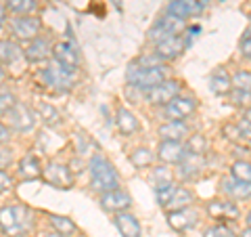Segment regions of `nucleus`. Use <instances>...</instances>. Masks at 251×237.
<instances>
[{"mask_svg": "<svg viewBox=\"0 0 251 237\" xmlns=\"http://www.w3.org/2000/svg\"><path fill=\"white\" fill-rule=\"evenodd\" d=\"M9 141H11V128L6 124L0 122V145L9 143Z\"/></svg>", "mask_w": 251, "mask_h": 237, "instance_id": "c03bdc74", "label": "nucleus"}, {"mask_svg": "<svg viewBox=\"0 0 251 237\" xmlns=\"http://www.w3.org/2000/svg\"><path fill=\"white\" fill-rule=\"evenodd\" d=\"M4 78V69H2V65H0V80Z\"/></svg>", "mask_w": 251, "mask_h": 237, "instance_id": "8fccbe9b", "label": "nucleus"}, {"mask_svg": "<svg viewBox=\"0 0 251 237\" xmlns=\"http://www.w3.org/2000/svg\"><path fill=\"white\" fill-rule=\"evenodd\" d=\"M184 155L186 147L182 145V141H161L159 147H157V157L163 164H180Z\"/></svg>", "mask_w": 251, "mask_h": 237, "instance_id": "2eb2a0df", "label": "nucleus"}, {"mask_svg": "<svg viewBox=\"0 0 251 237\" xmlns=\"http://www.w3.org/2000/svg\"><path fill=\"white\" fill-rule=\"evenodd\" d=\"M49 218H50L52 229H54L57 233H61L63 237H72V235H75V233H77V227H75V223H74L72 218H67V216H59V214H50Z\"/></svg>", "mask_w": 251, "mask_h": 237, "instance_id": "a878e982", "label": "nucleus"}, {"mask_svg": "<svg viewBox=\"0 0 251 237\" xmlns=\"http://www.w3.org/2000/svg\"><path fill=\"white\" fill-rule=\"evenodd\" d=\"M195 109H197V101L193 97H176L168 105H163V116L168 120H186L195 114Z\"/></svg>", "mask_w": 251, "mask_h": 237, "instance_id": "9b49d317", "label": "nucleus"}, {"mask_svg": "<svg viewBox=\"0 0 251 237\" xmlns=\"http://www.w3.org/2000/svg\"><path fill=\"white\" fill-rule=\"evenodd\" d=\"M36 112L40 116V120L46 124V126H57L61 124V114L57 107H52L50 103H38L36 105Z\"/></svg>", "mask_w": 251, "mask_h": 237, "instance_id": "cd10ccee", "label": "nucleus"}, {"mask_svg": "<svg viewBox=\"0 0 251 237\" xmlns=\"http://www.w3.org/2000/svg\"><path fill=\"white\" fill-rule=\"evenodd\" d=\"M4 6L6 11L15 15H31L36 11L38 2L36 0H4Z\"/></svg>", "mask_w": 251, "mask_h": 237, "instance_id": "c85d7f7f", "label": "nucleus"}, {"mask_svg": "<svg viewBox=\"0 0 251 237\" xmlns=\"http://www.w3.org/2000/svg\"><path fill=\"white\" fill-rule=\"evenodd\" d=\"M113 220L122 237H143V227H140L138 218L134 214H130V212H117Z\"/></svg>", "mask_w": 251, "mask_h": 237, "instance_id": "a211bd4d", "label": "nucleus"}, {"mask_svg": "<svg viewBox=\"0 0 251 237\" xmlns=\"http://www.w3.org/2000/svg\"><path fill=\"white\" fill-rule=\"evenodd\" d=\"M224 137H228L232 143H241V141H243V134H241L239 124H226V126H224Z\"/></svg>", "mask_w": 251, "mask_h": 237, "instance_id": "4c0bfd02", "label": "nucleus"}, {"mask_svg": "<svg viewBox=\"0 0 251 237\" xmlns=\"http://www.w3.org/2000/svg\"><path fill=\"white\" fill-rule=\"evenodd\" d=\"M151 180L155 187H161V185H168V183H174V175L168 166H157L151 172Z\"/></svg>", "mask_w": 251, "mask_h": 237, "instance_id": "473e14b6", "label": "nucleus"}, {"mask_svg": "<svg viewBox=\"0 0 251 237\" xmlns=\"http://www.w3.org/2000/svg\"><path fill=\"white\" fill-rule=\"evenodd\" d=\"M230 99H232V103L243 105V103H247V101H251V90H239V89H232V90H230Z\"/></svg>", "mask_w": 251, "mask_h": 237, "instance_id": "ea45409f", "label": "nucleus"}, {"mask_svg": "<svg viewBox=\"0 0 251 237\" xmlns=\"http://www.w3.org/2000/svg\"><path fill=\"white\" fill-rule=\"evenodd\" d=\"M15 103H17V101H15V94L4 90V89H0V116H4Z\"/></svg>", "mask_w": 251, "mask_h": 237, "instance_id": "e433bc0d", "label": "nucleus"}, {"mask_svg": "<svg viewBox=\"0 0 251 237\" xmlns=\"http://www.w3.org/2000/svg\"><path fill=\"white\" fill-rule=\"evenodd\" d=\"M9 28L17 40L29 42V40H34V38L40 36L42 21H40V17H34V15H17L15 19H11Z\"/></svg>", "mask_w": 251, "mask_h": 237, "instance_id": "0eeeda50", "label": "nucleus"}, {"mask_svg": "<svg viewBox=\"0 0 251 237\" xmlns=\"http://www.w3.org/2000/svg\"><path fill=\"white\" fill-rule=\"evenodd\" d=\"M178 191V185L176 183H168V185H161V187H155V197H157V204L161 208H166L168 204L172 202V197Z\"/></svg>", "mask_w": 251, "mask_h": 237, "instance_id": "7c9ffc66", "label": "nucleus"}, {"mask_svg": "<svg viewBox=\"0 0 251 237\" xmlns=\"http://www.w3.org/2000/svg\"><path fill=\"white\" fill-rule=\"evenodd\" d=\"M203 168H205V160H203V153H195V151H186V155L182 157V162L178 164L180 177L186 178V180L195 178Z\"/></svg>", "mask_w": 251, "mask_h": 237, "instance_id": "f3484780", "label": "nucleus"}, {"mask_svg": "<svg viewBox=\"0 0 251 237\" xmlns=\"http://www.w3.org/2000/svg\"><path fill=\"white\" fill-rule=\"evenodd\" d=\"M230 175L234 178H239V180H247V183H251V162H245V160L234 162L232 168H230Z\"/></svg>", "mask_w": 251, "mask_h": 237, "instance_id": "72a5a7b5", "label": "nucleus"}, {"mask_svg": "<svg viewBox=\"0 0 251 237\" xmlns=\"http://www.w3.org/2000/svg\"><path fill=\"white\" fill-rule=\"evenodd\" d=\"M239 128H241V134H243V141H249L251 143V112L247 118H243L239 122Z\"/></svg>", "mask_w": 251, "mask_h": 237, "instance_id": "79ce46f5", "label": "nucleus"}, {"mask_svg": "<svg viewBox=\"0 0 251 237\" xmlns=\"http://www.w3.org/2000/svg\"><path fill=\"white\" fill-rule=\"evenodd\" d=\"M222 191L228 197H232V200H249L251 197V183L228 177V178H222Z\"/></svg>", "mask_w": 251, "mask_h": 237, "instance_id": "4be33fe9", "label": "nucleus"}, {"mask_svg": "<svg viewBox=\"0 0 251 237\" xmlns=\"http://www.w3.org/2000/svg\"><path fill=\"white\" fill-rule=\"evenodd\" d=\"M207 214L216 220H237L239 208H237V204L228 200H211L207 204Z\"/></svg>", "mask_w": 251, "mask_h": 237, "instance_id": "dca6fc26", "label": "nucleus"}, {"mask_svg": "<svg viewBox=\"0 0 251 237\" xmlns=\"http://www.w3.org/2000/svg\"><path fill=\"white\" fill-rule=\"evenodd\" d=\"M42 180L50 187L69 189L74 185V172H72V168H67V166H63L59 162H50V164H46V168L42 170Z\"/></svg>", "mask_w": 251, "mask_h": 237, "instance_id": "6e6552de", "label": "nucleus"}, {"mask_svg": "<svg viewBox=\"0 0 251 237\" xmlns=\"http://www.w3.org/2000/svg\"><path fill=\"white\" fill-rule=\"evenodd\" d=\"M209 89H211L214 94H218V97L230 94V90H232V76L226 72V69L218 67L216 72L209 76Z\"/></svg>", "mask_w": 251, "mask_h": 237, "instance_id": "5701e85b", "label": "nucleus"}, {"mask_svg": "<svg viewBox=\"0 0 251 237\" xmlns=\"http://www.w3.org/2000/svg\"><path fill=\"white\" fill-rule=\"evenodd\" d=\"M239 49H241V55H243V57L251 59V26L247 28V31H245V34H243V38H241V44H239Z\"/></svg>", "mask_w": 251, "mask_h": 237, "instance_id": "58836bf2", "label": "nucleus"}, {"mask_svg": "<svg viewBox=\"0 0 251 237\" xmlns=\"http://www.w3.org/2000/svg\"><path fill=\"white\" fill-rule=\"evenodd\" d=\"M88 170H90V185L94 191L99 193H107L113 189H120V175L113 168V164L107 160L105 155H92L88 162Z\"/></svg>", "mask_w": 251, "mask_h": 237, "instance_id": "f03ea898", "label": "nucleus"}, {"mask_svg": "<svg viewBox=\"0 0 251 237\" xmlns=\"http://www.w3.org/2000/svg\"><path fill=\"white\" fill-rule=\"evenodd\" d=\"M239 237H251V229L247 227V229H245V231H243V233H241Z\"/></svg>", "mask_w": 251, "mask_h": 237, "instance_id": "de8ad7c7", "label": "nucleus"}, {"mask_svg": "<svg viewBox=\"0 0 251 237\" xmlns=\"http://www.w3.org/2000/svg\"><path fill=\"white\" fill-rule=\"evenodd\" d=\"M11 160H13L11 149H4L2 145H0V168H6V166L11 164Z\"/></svg>", "mask_w": 251, "mask_h": 237, "instance_id": "37998d69", "label": "nucleus"}, {"mask_svg": "<svg viewBox=\"0 0 251 237\" xmlns=\"http://www.w3.org/2000/svg\"><path fill=\"white\" fill-rule=\"evenodd\" d=\"M166 13L174 15V17H178V19H184V21H188L193 17V13H191V9H188V4L184 2V0H170L168 6H166Z\"/></svg>", "mask_w": 251, "mask_h": 237, "instance_id": "c756f323", "label": "nucleus"}, {"mask_svg": "<svg viewBox=\"0 0 251 237\" xmlns=\"http://www.w3.org/2000/svg\"><path fill=\"white\" fill-rule=\"evenodd\" d=\"M23 55V49L13 42V40H0V65H13L15 61H19Z\"/></svg>", "mask_w": 251, "mask_h": 237, "instance_id": "393cba45", "label": "nucleus"}, {"mask_svg": "<svg viewBox=\"0 0 251 237\" xmlns=\"http://www.w3.org/2000/svg\"><path fill=\"white\" fill-rule=\"evenodd\" d=\"M42 237H63V235L57 233V231H50V233H46V235H42Z\"/></svg>", "mask_w": 251, "mask_h": 237, "instance_id": "49530a36", "label": "nucleus"}, {"mask_svg": "<svg viewBox=\"0 0 251 237\" xmlns=\"http://www.w3.org/2000/svg\"><path fill=\"white\" fill-rule=\"evenodd\" d=\"M13 189V177L4 168H0V193H6Z\"/></svg>", "mask_w": 251, "mask_h": 237, "instance_id": "a19ab883", "label": "nucleus"}, {"mask_svg": "<svg viewBox=\"0 0 251 237\" xmlns=\"http://www.w3.org/2000/svg\"><path fill=\"white\" fill-rule=\"evenodd\" d=\"M232 89L239 90H251V72L247 69H239L232 74Z\"/></svg>", "mask_w": 251, "mask_h": 237, "instance_id": "f704fd0d", "label": "nucleus"}, {"mask_svg": "<svg viewBox=\"0 0 251 237\" xmlns=\"http://www.w3.org/2000/svg\"><path fill=\"white\" fill-rule=\"evenodd\" d=\"M203 237H234V233H232V229L226 225H214L203 231Z\"/></svg>", "mask_w": 251, "mask_h": 237, "instance_id": "c9c22d12", "label": "nucleus"}, {"mask_svg": "<svg viewBox=\"0 0 251 237\" xmlns=\"http://www.w3.org/2000/svg\"><path fill=\"white\" fill-rule=\"evenodd\" d=\"M4 122L11 130H17V132H29L34 130L36 126V114L31 112L27 105L23 103H15L9 112L4 114Z\"/></svg>", "mask_w": 251, "mask_h": 237, "instance_id": "423d86ee", "label": "nucleus"}, {"mask_svg": "<svg viewBox=\"0 0 251 237\" xmlns=\"http://www.w3.org/2000/svg\"><path fill=\"white\" fill-rule=\"evenodd\" d=\"M42 82L49 86V89H52L54 92H67V90H72L75 84V69H69L52 59L49 65L42 69Z\"/></svg>", "mask_w": 251, "mask_h": 237, "instance_id": "20e7f679", "label": "nucleus"}, {"mask_svg": "<svg viewBox=\"0 0 251 237\" xmlns=\"http://www.w3.org/2000/svg\"><path fill=\"white\" fill-rule=\"evenodd\" d=\"M247 227L251 229V210H249V214H247Z\"/></svg>", "mask_w": 251, "mask_h": 237, "instance_id": "09e8293b", "label": "nucleus"}, {"mask_svg": "<svg viewBox=\"0 0 251 237\" xmlns=\"http://www.w3.org/2000/svg\"><path fill=\"white\" fill-rule=\"evenodd\" d=\"M23 55H25V59L31 61V63H42L52 55V44L46 36H38V38H34V40L27 42Z\"/></svg>", "mask_w": 251, "mask_h": 237, "instance_id": "ddd939ff", "label": "nucleus"}, {"mask_svg": "<svg viewBox=\"0 0 251 237\" xmlns=\"http://www.w3.org/2000/svg\"><path fill=\"white\" fill-rule=\"evenodd\" d=\"M115 124H117V128H120V132L126 134V137H130L132 132L138 130V120H136V116L132 114L130 109H126V107L117 109V114H115Z\"/></svg>", "mask_w": 251, "mask_h": 237, "instance_id": "b1692460", "label": "nucleus"}, {"mask_svg": "<svg viewBox=\"0 0 251 237\" xmlns=\"http://www.w3.org/2000/svg\"><path fill=\"white\" fill-rule=\"evenodd\" d=\"M184 30H186L184 19H178L170 13H163L161 17L153 23V28L149 30V40H151L153 44H157V42L166 40V38H170V36L184 34Z\"/></svg>", "mask_w": 251, "mask_h": 237, "instance_id": "39448f33", "label": "nucleus"}, {"mask_svg": "<svg viewBox=\"0 0 251 237\" xmlns=\"http://www.w3.org/2000/svg\"><path fill=\"white\" fill-rule=\"evenodd\" d=\"M100 206L107 212H126L132 206V200L130 195L122 191V189H113V191H107V193H100Z\"/></svg>", "mask_w": 251, "mask_h": 237, "instance_id": "4468645a", "label": "nucleus"}, {"mask_svg": "<svg viewBox=\"0 0 251 237\" xmlns=\"http://www.w3.org/2000/svg\"><path fill=\"white\" fill-rule=\"evenodd\" d=\"M157 134L161 141H182L188 137V126L184 124V120H168L159 126Z\"/></svg>", "mask_w": 251, "mask_h": 237, "instance_id": "412c9836", "label": "nucleus"}, {"mask_svg": "<svg viewBox=\"0 0 251 237\" xmlns=\"http://www.w3.org/2000/svg\"><path fill=\"white\" fill-rule=\"evenodd\" d=\"M186 46L188 44H186L184 34L170 36V38H166V40H161V42L155 44L153 55H155L157 59H161V61H172V59H176L178 55L186 49Z\"/></svg>", "mask_w": 251, "mask_h": 237, "instance_id": "9d476101", "label": "nucleus"}, {"mask_svg": "<svg viewBox=\"0 0 251 237\" xmlns=\"http://www.w3.org/2000/svg\"><path fill=\"white\" fill-rule=\"evenodd\" d=\"M168 223L174 231H186V229H193L197 225V212L191 208L168 212Z\"/></svg>", "mask_w": 251, "mask_h": 237, "instance_id": "6ab92c4d", "label": "nucleus"}, {"mask_svg": "<svg viewBox=\"0 0 251 237\" xmlns=\"http://www.w3.org/2000/svg\"><path fill=\"white\" fill-rule=\"evenodd\" d=\"M193 204V193L188 191L186 187H178V191L174 193V197H172V202L166 206L168 212H174V210H184V208H191Z\"/></svg>", "mask_w": 251, "mask_h": 237, "instance_id": "bb28decb", "label": "nucleus"}, {"mask_svg": "<svg viewBox=\"0 0 251 237\" xmlns=\"http://www.w3.org/2000/svg\"><path fill=\"white\" fill-rule=\"evenodd\" d=\"M163 80H166V72L159 65H145V63L136 65V63H132L126 72V82L138 90H149Z\"/></svg>", "mask_w": 251, "mask_h": 237, "instance_id": "7ed1b4c3", "label": "nucleus"}, {"mask_svg": "<svg viewBox=\"0 0 251 237\" xmlns=\"http://www.w3.org/2000/svg\"><path fill=\"white\" fill-rule=\"evenodd\" d=\"M42 164L40 160L34 155V153H27L25 157L19 160V166H17V177L21 180H34V178H40L42 177Z\"/></svg>", "mask_w": 251, "mask_h": 237, "instance_id": "aec40b11", "label": "nucleus"}, {"mask_svg": "<svg viewBox=\"0 0 251 237\" xmlns=\"http://www.w3.org/2000/svg\"><path fill=\"white\" fill-rule=\"evenodd\" d=\"M34 227V212L27 206L0 208V231L6 237H23Z\"/></svg>", "mask_w": 251, "mask_h": 237, "instance_id": "f257e3e1", "label": "nucleus"}, {"mask_svg": "<svg viewBox=\"0 0 251 237\" xmlns=\"http://www.w3.org/2000/svg\"><path fill=\"white\" fill-rule=\"evenodd\" d=\"M52 59L65 65L69 69H75L80 67V53H77V46L72 42H57L52 46Z\"/></svg>", "mask_w": 251, "mask_h": 237, "instance_id": "f8f14e48", "label": "nucleus"}, {"mask_svg": "<svg viewBox=\"0 0 251 237\" xmlns=\"http://www.w3.org/2000/svg\"><path fill=\"white\" fill-rule=\"evenodd\" d=\"M4 21H6V6L0 4V28L4 26Z\"/></svg>", "mask_w": 251, "mask_h": 237, "instance_id": "a18cd8bd", "label": "nucleus"}, {"mask_svg": "<svg viewBox=\"0 0 251 237\" xmlns=\"http://www.w3.org/2000/svg\"><path fill=\"white\" fill-rule=\"evenodd\" d=\"M180 89H182V86H180L178 80H163L157 86H153V89L145 90V99L151 105H161L163 107V105H168L172 99L178 97Z\"/></svg>", "mask_w": 251, "mask_h": 237, "instance_id": "1a4fd4ad", "label": "nucleus"}, {"mask_svg": "<svg viewBox=\"0 0 251 237\" xmlns=\"http://www.w3.org/2000/svg\"><path fill=\"white\" fill-rule=\"evenodd\" d=\"M130 162L136 166V168H147L153 162V151H149L147 147H138L130 153Z\"/></svg>", "mask_w": 251, "mask_h": 237, "instance_id": "2f4dec72", "label": "nucleus"}]
</instances>
